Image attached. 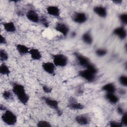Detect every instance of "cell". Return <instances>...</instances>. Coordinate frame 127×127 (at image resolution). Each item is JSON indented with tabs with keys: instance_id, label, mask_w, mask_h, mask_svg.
<instances>
[{
	"instance_id": "obj_3",
	"label": "cell",
	"mask_w": 127,
	"mask_h": 127,
	"mask_svg": "<svg viewBox=\"0 0 127 127\" xmlns=\"http://www.w3.org/2000/svg\"><path fill=\"white\" fill-rule=\"evenodd\" d=\"M53 63L56 66H65L68 63L67 57L63 54H57L52 56Z\"/></svg>"
},
{
	"instance_id": "obj_14",
	"label": "cell",
	"mask_w": 127,
	"mask_h": 127,
	"mask_svg": "<svg viewBox=\"0 0 127 127\" xmlns=\"http://www.w3.org/2000/svg\"><path fill=\"white\" fill-rule=\"evenodd\" d=\"M46 11L49 15L54 17H59L60 16V9L56 5H49L47 6Z\"/></svg>"
},
{
	"instance_id": "obj_28",
	"label": "cell",
	"mask_w": 127,
	"mask_h": 127,
	"mask_svg": "<svg viewBox=\"0 0 127 127\" xmlns=\"http://www.w3.org/2000/svg\"><path fill=\"white\" fill-rule=\"evenodd\" d=\"M37 126L38 127H50L52 126V125L48 121H47L45 120H41L37 123Z\"/></svg>"
},
{
	"instance_id": "obj_23",
	"label": "cell",
	"mask_w": 127,
	"mask_h": 127,
	"mask_svg": "<svg viewBox=\"0 0 127 127\" xmlns=\"http://www.w3.org/2000/svg\"><path fill=\"white\" fill-rule=\"evenodd\" d=\"M8 59V55L7 52L4 50L1 49L0 50V60L1 62L6 61Z\"/></svg>"
},
{
	"instance_id": "obj_5",
	"label": "cell",
	"mask_w": 127,
	"mask_h": 127,
	"mask_svg": "<svg viewBox=\"0 0 127 127\" xmlns=\"http://www.w3.org/2000/svg\"><path fill=\"white\" fill-rule=\"evenodd\" d=\"M78 75L88 82H93L95 80L96 76V74L93 73L86 68L79 71Z\"/></svg>"
},
{
	"instance_id": "obj_18",
	"label": "cell",
	"mask_w": 127,
	"mask_h": 127,
	"mask_svg": "<svg viewBox=\"0 0 127 127\" xmlns=\"http://www.w3.org/2000/svg\"><path fill=\"white\" fill-rule=\"evenodd\" d=\"M81 39L84 43L88 45H91L93 41V39L92 34L89 31L84 32L82 34Z\"/></svg>"
},
{
	"instance_id": "obj_26",
	"label": "cell",
	"mask_w": 127,
	"mask_h": 127,
	"mask_svg": "<svg viewBox=\"0 0 127 127\" xmlns=\"http://www.w3.org/2000/svg\"><path fill=\"white\" fill-rule=\"evenodd\" d=\"M86 69L89 70V71H90L91 72H93V73L94 74H97L98 71V68H97V67L94 64H93L92 63H90L85 68Z\"/></svg>"
},
{
	"instance_id": "obj_17",
	"label": "cell",
	"mask_w": 127,
	"mask_h": 127,
	"mask_svg": "<svg viewBox=\"0 0 127 127\" xmlns=\"http://www.w3.org/2000/svg\"><path fill=\"white\" fill-rule=\"evenodd\" d=\"M15 48L19 54L21 56H24L29 54L30 49L27 46L22 44H17L15 45Z\"/></svg>"
},
{
	"instance_id": "obj_19",
	"label": "cell",
	"mask_w": 127,
	"mask_h": 127,
	"mask_svg": "<svg viewBox=\"0 0 127 127\" xmlns=\"http://www.w3.org/2000/svg\"><path fill=\"white\" fill-rule=\"evenodd\" d=\"M105 97L106 99L111 104H117L119 101V97L115 94V93H106Z\"/></svg>"
},
{
	"instance_id": "obj_35",
	"label": "cell",
	"mask_w": 127,
	"mask_h": 127,
	"mask_svg": "<svg viewBox=\"0 0 127 127\" xmlns=\"http://www.w3.org/2000/svg\"><path fill=\"white\" fill-rule=\"evenodd\" d=\"M117 111L118 113L119 114L121 115L125 112V111H124V109H123L122 107H121V106H119V107L117 108Z\"/></svg>"
},
{
	"instance_id": "obj_1",
	"label": "cell",
	"mask_w": 127,
	"mask_h": 127,
	"mask_svg": "<svg viewBox=\"0 0 127 127\" xmlns=\"http://www.w3.org/2000/svg\"><path fill=\"white\" fill-rule=\"evenodd\" d=\"M12 92L16 96L19 102L24 105H26L29 102L30 97L27 93L24 86L17 83H12Z\"/></svg>"
},
{
	"instance_id": "obj_27",
	"label": "cell",
	"mask_w": 127,
	"mask_h": 127,
	"mask_svg": "<svg viewBox=\"0 0 127 127\" xmlns=\"http://www.w3.org/2000/svg\"><path fill=\"white\" fill-rule=\"evenodd\" d=\"M119 19L122 24L124 25H126L127 24V14L126 13H122L119 15Z\"/></svg>"
},
{
	"instance_id": "obj_31",
	"label": "cell",
	"mask_w": 127,
	"mask_h": 127,
	"mask_svg": "<svg viewBox=\"0 0 127 127\" xmlns=\"http://www.w3.org/2000/svg\"><path fill=\"white\" fill-rule=\"evenodd\" d=\"M110 127H122L123 125L121 122H117L115 121H111L109 122Z\"/></svg>"
},
{
	"instance_id": "obj_10",
	"label": "cell",
	"mask_w": 127,
	"mask_h": 127,
	"mask_svg": "<svg viewBox=\"0 0 127 127\" xmlns=\"http://www.w3.org/2000/svg\"><path fill=\"white\" fill-rule=\"evenodd\" d=\"M113 34L121 40H124L127 37V30L124 26L116 27L113 31Z\"/></svg>"
},
{
	"instance_id": "obj_13",
	"label": "cell",
	"mask_w": 127,
	"mask_h": 127,
	"mask_svg": "<svg viewBox=\"0 0 127 127\" xmlns=\"http://www.w3.org/2000/svg\"><path fill=\"white\" fill-rule=\"evenodd\" d=\"M93 11L98 16L101 18H105L107 15V8L102 5H97L93 7Z\"/></svg>"
},
{
	"instance_id": "obj_4",
	"label": "cell",
	"mask_w": 127,
	"mask_h": 127,
	"mask_svg": "<svg viewBox=\"0 0 127 127\" xmlns=\"http://www.w3.org/2000/svg\"><path fill=\"white\" fill-rule=\"evenodd\" d=\"M42 98L45 104L50 108L55 110L59 116L62 115V111L60 109L59 103L57 100L47 97H43Z\"/></svg>"
},
{
	"instance_id": "obj_30",
	"label": "cell",
	"mask_w": 127,
	"mask_h": 127,
	"mask_svg": "<svg viewBox=\"0 0 127 127\" xmlns=\"http://www.w3.org/2000/svg\"><path fill=\"white\" fill-rule=\"evenodd\" d=\"M121 124L123 126H127V112H125L122 115V118L121 120Z\"/></svg>"
},
{
	"instance_id": "obj_6",
	"label": "cell",
	"mask_w": 127,
	"mask_h": 127,
	"mask_svg": "<svg viewBox=\"0 0 127 127\" xmlns=\"http://www.w3.org/2000/svg\"><path fill=\"white\" fill-rule=\"evenodd\" d=\"M73 21L78 24L84 23L87 20V16L83 12H75L72 15Z\"/></svg>"
},
{
	"instance_id": "obj_16",
	"label": "cell",
	"mask_w": 127,
	"mask_h": 127,
	"mask_svg": "<svg viewBox=\"0 0 127 127\" xmlns=\"http://www.w3.org/2000/svg\"><path fill=\"white\" fill-rule=\"evenodd\" d=\"M29 55L32 59L34 61L40 60L42 57V55L40 51L36 48H32L30 49Z\"/></svg>"
},
{
	"instance_id": "obj_24",
	"label": "cell",
	"mask_w": 127,
	"mask_h": 127,
	"mask_svg": "<svg viewBox=\"0 0 127 127\" xmlns=\"http://www.w3.org/2000/svg\"><path fill=\"white\" fill-rule=\"evenodd\" d=\"M108 53L107 50L104 48H99L95 51L96 55L99 57H102L107 55Z\"/></svg>"
},
{
	"instance_id": "obj_11",
	"label": "cell",
	"mask_w": 127,
	"mask_h": 127,
	"mask_svg": "<svg viewBox=\"0 0 127 127\" xmlns=\"http://www.w3.org/2000/svg\"><path fill=\"white\" fill-rule=\"evenodd\" d=\"M55 29L64 36H66L69 31V27L66 24L62 22L57 23L55 27Z\"/></svg>"
},
{
	"instance_id": "obj_22",
	"label": "cell",
	"mask_w": 127,
	"mask_h": 127,
	"mask_svg": "<svg viewBox=\"0 0 127 127\" xmlns=\"http://www.w3.org/2000/svg\"><path fill=\"white\" fill-rule=\"evenodd\" d=\"M0 73L2 75L8 76L10 73L9 67L4 63L1 64L0 66Z\"/></svg>"
},
{
	"instance_id": "obj_33",
	"label": "cell",
	"mask_w": 127,
	"mask_h": 127,
	"mask_svg": "<svg viewBox=\"0 0 127 127\" xmlns=\"http://www.w3.org/2000/svg\"><path fill=\"white\" fill-rule=\"evenodd\" d=\"M40 21L41 22V23L44 25V26H45L46 27H48L49 26V22L47 20V19H46V18H45V17H42L40 18Z\"/></svg>"
},
{
	"instance_id": "obj_32",
	"label": "cell",
	"mask_w": 127,
	"mask_h": 127,
	"mask_svg": "<svg viewBox=\"0 0 127 127\" xmlns=\"http://www.w3.org/2000/svg\"><path fill=\"white\" fill-rule=\"evenodd\" d=\"M42 89L45 93H50L52 91V88L47 85H43L42 86Z\"/></svg>"
},
{
	"instance_id": "obj_7",
	"label": "cell",
	"mask_w": 127,
	"mask_h": 127,
	"mask_svg": "<svg viewBox=\"0 0 127 127\" xmlns=\"http://www.w3.org/2000/svg\"><path fill=\"white\" fill-rule=\"evenodd\" d=\"M74 55L76 59V60H77L78 63L81 66L86 68V66L90 63H91L90 60L87 57H86L78 52H75Z\"/></svg>"
},
{
	"instance_id": "obj_8",
	"label": "cell",
	"mask_w": 127,
	"mask_h": 127,
	"mask_svg": "<svg viewBox=\"0 0 127 127\" xmlns=\"http://www.w3.org/2000/svg\"><path fill=\"white\" fill-rule=\"evenodd\" d=\"M67 107L69 109L73 110H80L84 108V106L83 104L78 102L73 97H71L69 99Z\"/></svg>"
},
{
	"instance_id": "obj_34",
	"label": "cell",
	"mask_w": 127,
	"mask_h": 127,
	"mask_svg": "<svg viewBox=\"0 0 127 127\" xmlns=\"http://www.w3.org/2000/svg\"><path fill=\"white\" fill-rule=\"evenodd\" d=\"M0 43L1 44H6L7 43V41L5 39V38L2 35L0 36Z\"/></svg>"
},
{
	"instance_id": "obj_20",
	"label": "cell",
	"mask_w": 127,
	"mask_h": 127,
	"mask_svg": "<svg viewBox=\"0 0 127 127\" xmlns=\"http://www.w3.org/2000/svg\"><path fill=\"white\" fill-rule=\"evenodd\" d=\"M4 30L8 33H13L16 31V27L12 21L5 22L3 23Z\"/></svg>"
},
{
	"instance_id": "obj_37",
	"label": "cell",
	"mask_w": 127,
	"mask_h": 127,
	"mask_svg": "<svg viewBox=\"0 0 127 127\" xmlns=\"http://www.w3.org/2000/svg\"><path fill=\"white\" fill-rule=\"evenodd\" d=\"M113 2L114 3H117V4H120L122 2V0H113Z\"/></svg>"
},
{
	"instance_id": "obj_9",
	"label": "cell",
	"mask_w": 127,
	"mask_h": 127,
	"mask_svg": "<svg viewBox=\"0 0 127 127\" xmlns=\"http://www.w3.org/2000/svg\"><path fill=\"white\" fill-rule=\"evenodd\" d=\"M42 67L43 70L47 73L52 75H55L56 65L53 62H44L42 64Z\"/></svg>"
},
{
	"instance_id": "obj_15",
	"label": "cell",
	"mask_w": 127,
	"mask_h": 127,
	"mask_svg": "<svg viewBox=\"0 0 127 127\" xmlns=\"http://www.w3.org/2000/svg\"><path fill=\"white\" fill-rule=\"evenodd\" d=\"M75 122L79 125L85 126L89 124L90 120L89 117L85 115H79L75 118Z\"/></svg>"
},
{
	"instance_id": "obj_36",
	"label": "cell",
	"mask_w": 127,
	"mask_h": 127,
	"mask_svg": "<svg viewBox=\"0 0 127 127\" xmlns=\"http://www.w3.org/2000/svg\"><path fill=\"white\" fill-rule=\"evenodd\" d=\"M0 109L1 111H5L6 110V108L4 105L1 104L0 106Z\"/></svg>"
},
{
	"instance_id": "obj_21",
	"label": "cell",
	"mask_w": 127,
	"mask_h": 127,
	"mask_svg": "<svg viewBox=\"0 0 127 127\" xmlns=\"http://www.w3.org/2000/svg\"><path fill=\"white\" fill-rule=\"evenodd\" d=\"M102 90L106 92V93H115L116 91V87L113 83H108L102 87Z\"/></svg>"
},
{
	"instance_id": "obj_29",
	"label": "cell",
	"mask_w": 127,
	"mask_h": 127,
	"mask_svg": "<svg viewBox=\"0 0 127 127\" xmlns=\"http://www.w3.org/2000/svg\"><path fill=\"white\" fill-rule=\"evenodd\" d=\"M119 81L121 85L124 87L127 86V77L125 75H121L119 77Z\"/></svg>"
},
{
	"instance_id": "obj_2",
	"label": "cell",
	"mask_w": 127,
	"mask_h": 127,
	"mask_svg": "<svg viewBox=\"0 0 127 127\" xmlns=\"http://www.w3.org/2000/svg\"><path fill=\"white\" fill-rule=\"evenodd\" d=\"M1 120L5 124L13 126L16 124L17 118L16 115L11 111L6 110L1 116Z\"/></svg>"
},
{
	"instance_id": "obj_12",
	"label": "cell",
	"mask_w": 127,
	"mask_h": 127,
	"mask_svg": "<svg viewBox=\"0 0 127 127\" xmlns=\"http://www.w3.org/2000/svg\"><path fill=\"white\" fill-rule=\"evenodd\" d=\"M27 18L30 21L34 23H38L40 22V17L38 13L33 9L28 10L26 14Z\"/></svg>"
},
{
	"instance_id": "obj_25",
	"label": "cell",
	"mask_w": 127,
	"mask_h": 127,
	"mask_svg": "<svg viewBox=\"0 0 127 127\" xmlns=\"http://www.w3.org/2000/svg\"><path fill=\"white\" fill-rule=\"evenodd\" d=\"M3 98L6 100H10L13 99V95L12 92L9 90L4 91L2 94Z\"/></svg>"
}]
</instances>
